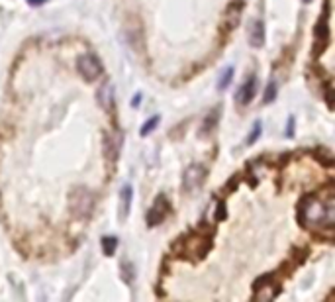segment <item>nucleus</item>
Wrapping results in <instances>:
<instances>
[{"label":"nucleus","instance_id":"obj_10","mask_svg":"<svg viewBox=\"0 0 335 302\" xmlns=\"http://www.w3.org/2000/svg\"><path fill=\"white\" fill-rule=\"evenodd\" d=\"M98 104L106 110V112H112L114 108V87L112 83H104L98 91Z\"/></svg>","mask_w":335,"mask_h":302},{"label":"nucleus","instance_id":"obj_7","mask_svg":"<svg viewBox=\"0 0 335 302\" xmlns=\"http://www.w3.org/2000/svg\"><path fill=\"white\" fill-rule=\"evenodd\" d=\"M132 198H134V190L130 185H124L120 190V220L126 222L130 210H132Z\"/></svg>","mask_w":335,"mask_h":302},{"label":"nucleus","instance_id":"obj_15","mask_svg":"<svg viewBox=\"0 0 335 302\" xmlns=\"http://www.w3.org/2000/svg\"><path fill=\"white\" fill-rule=\"evenodd\" d=\"M231 79H233V67H227V69L222 73L220 81H218V89H220V91L227 89V87H229V83H231Z\"/></svg>","mask_w":335,"mask_h":302},{"label":"nucleus","instance_id":"obj_24","mask_svg":"<svg viewBox=\"0 0 335 302\" xmlns=\"http://www.w3.org/2000/svg\"><path fill=\"white\" fill-rule=\"evenodd\" d=\"M304 2H306V4H310V2H312V0H304Z\"/></svg>","mask_w":335,"mask_h":302},{"label":"nucleus","instance_id":"obj_9","mask_svg":"<svg viewBox=\"0 0 335 302\" xmlns=\"http://www.w3.org/2000/svg\"><path fill=\"white\" fill-rule=\"evenodd\" d=\"M241 10H243V2H233V4H229V8L225 10V30L231 32V30L239 24Z\"/></svg>","mask_w":335,"mask_h":302},{"label":"nucleus","instance_id":"obj_22","mask_svg":"<svg viewBox=\"0 0 335 302\" xmlns=\"http://www.w3.org/2000/svg\"><path fill=\"white\" fill-rule=\"evenodd\" d=\"M32 6H38V4H42V2H47V0H28Z\"/></svg>","mask_w":335,"mask_h":302},{"label":"nucleus","instance_id":"obj_5","mask_svg":"<svg viewBox=\"0 0 335 302\" xmlns=\"http://www.w3.org/2000/svg\"><path fill=\"white\" fill-rule=\"evenodd\" d=\"M167 212H169V202H167V198H165V196H157L153 206L149 208L147 216H145L147 226H151V228H153V226H159V224L165 220Z\"/></svg>","mask_w":335,"mask_h":302},{"label":"nucleus","instance_id":"obj_12","mask_svg":"<svg viewBox=\"0 0 335 302\" xmlns=\"http://www.w3.org/2000/svg\"><path fill=\"white\" fill-rule=\"evenodd\" d=\"M315 42L319 44V51L317 53H321L325 46L329 44V26H327V20L325 18H321L317 26H315Z\"/></svg>","mask_w":335,"mask_h":302},{"label":"nucleus","instance_id":"obj_17","mask_svg":"<svg viewBox=\"0 0 335 302\" xmlns=\"http://www.w3.org/2000/svg\"><path fill=\"white\" fill-rule=\"evenodd\" d=\"M122 271H124V273H122V277H124L126 282H132V280H134V267H132L128 261H124V263H122Z\"/></svg>","mask_w":335,"mask_h":302},{"label":"nucleus","instance_id":"obj_20","mask_svg":"<svg viewBox=\"0 0 335 302\" xmlns=\"http://www.w3.org/2000/svg\"><path fill=\"white\" fill-rule=\"evenodd\" d=\"M223 218H225V204H223V202H220V204H218V214H216V220L220 222V220H223Z\"/></svg>","mask_w":335,"mask_h":302},{"label":"nucleus","instance_id":"obj_3","mask_svg":"<svg viewBox=\"0 0 335 302\" xmlns=\"http://www.w3.org/2000/svg\"><path fill=\"white\" fill-rule=\"evenodd\" d=\"M204 181H206V169L198 163H194V165L186 167V171L182 175V188L186 192H194L196 188L204 185Z\"/></svg>","mask_w":335,"mask_h":302},{"label":"nucleus","instance_id":"obj_4","mask_svg":"<svg viewBox=\"0 0 335 302\" xmlns=\"http://www.w3.org/2000/svg\"><path fill=\"white\" fill-rule=\"evenodd\" d=\"M77 67H79V73L87 81H94V79H98L102 75V63L98 61L96 55H90V53H85V55L79 57Z\"/></svg>","mask_w":335,"mask_h":302},{"label":"nucleus","instance_id":"obj_23","mask_svg":"<svg viewBox=\"0 0 335 302\" xmlns=\"http://www.w3.org/2000/svg\"><path fill=\"white\" fill-rule=\"evenodd\" d=\"M139 100H141V96H139V94H135V98H134V106H139Z\"/></svg>","mask_w":335,"mask_h":302},{"label":"nucleus","instance_id":"obj_19","mask_svg":"<svg viewBox=\"0 0 335 302\" xmlns=\"http://www.w3.org/2000/svg\"><path fill=\"white\" fill-rule=\"evenodd\" d=\"M259 138H261V122H257V124L253 126V132H251V134H249V138H247V145L255 143Z\"/></svg>","mask_w":335,"mask_h":302},{"label":"nucleus","instance_id":"obj_8","mask_svg":"<svg viewBox=\"0 0 335 302\" xmlns=\"http://www.w3.org/2000/svg\"><path fill=\"white\" fill-rule=\"evenodd\" d=\"M249 44L253 47H263L265 46V24L261 20H255L251 24L249 30Z\"/></svg>","mask_w":335,"mask_h":302},{"label":"nucleus","instance_id":"obj_6","mask_svg":"<svg viewBox=\"0 0 335 302\" xmlns=\"http://www.w3.org/2000/svg\"><path fill=\"white\" fill-rule=\"evenodd\" d=\"M255 94H257V77H249L237 91V102L245 106L255 98Z\"/></svg>","mask_w":335,"mask_h":302},{"label":"nucleus","instance_id":"obj_14","mask_svg":"<svg viewBox=\"0 0 335 302\" xmlns=\"http://www.w3.org/2000/svg\"><path fill=\"white\" fill-rule=\"evenodd\" d=\"M116 247H118V237H112V235L102 237V251H104V255H108V257L114 255Z\"/></svg>","mask_w":335,"mask_h":302},{"label":"nucleus","instance_id":"obj_1","mask_svg":"<svg viewBox=\"0 0 335 302\" xmlns=\"http://www.w3.org/2000/svg\"><path fill=\"white\" fill-rule=\"evenodd\" d=\"M300 220L312 228H331L335 222V200L333 192L325 190L319 194H308L300 202Z\"/></svg>","mask_w":335,"mask_h":302},{"label":"nucleus","instance_id":"obj_18","mask_svg":"<svg viewBox=\"0 0 335 302\" xmlns=\"http://www.w3.org/2000/svg\"><path fill=\"white\" fill-rule=\"evenodd\" d=\"M274 96H276V83L274 81H270L267 87V91H265V104H268V102H272L274 100Z\"/></svg>","mask_w":335,"mask_h":302},{"label":"nucleus","instance_id":"obj_13","mask_svg":"<svg viewBox=\"0 0 335 302\" xmlns=\"http://www.w3.org/2000/svg\"><path fill=\"white\" fill-rule=\"evenodd\" d=\"M218 122H220V106H216V108L206 116L204 124H202V134H210V132L218 126Z\"/></svg>","mask_w":335,"mask_h":302},{"label":"nucleus","instance_id":"obj_11","mask_svg":"<svg viewBox=\"0 0 335 302\" xmlns=\"http://www.w3.org/2000/svg\"><path fill=\"white\" fill-rule=\"evenodd\" d=\"M120 145H122V134H120V132H116V136H114V138H110V136H106V138H104L106 157H108L110 161H116V159H118Z\"/></svg>","mask_w":335,"mask_h":302},{"label":"nucleus","instance_id":"obj_16","mask_svg":"<svg viewBox=\"0 0 335 302\" xmlns=\"http://www.w3.org/2000/svg\"><path fill=\"white\" fill-rule=\"evenodd\" d=\"M157 124H159V116L149 118V120H147V122L141 126V132H139V134H141V136H147V134H151V132H153V130L157 128Z\"/></svg>","mask_w":335,"mask_h":302},{"label":"nucleus","instance_id":"obj_21","mask_svg":"<svg viewBox=\"0 0 335 302\" xmlns=\"http://www.w3.org/2000/svg\"><path fill=\"white\" fill-rule=\"evenodd\" d=\"M292 128H294V118H290V126H288V130H286V136H288V138L294 136V130H292Z\"/></svg>","mask_w":335,"mask_h":302},{"label":"nucleus","instance_id":"obj_2","mask_svg":"<svg viewBox=\"0 0 335 302\" xmlns=\"http://www.w3.org/2000/svg\"><path fill=\"white\" fill-rule=\"evenodd\" d=\"M69 206H71V212L75 218L87 220L94 208V196L87 188H75L69 196Z\"/></svg>","mask_w":335,"mask_h":302}]
</instances>
